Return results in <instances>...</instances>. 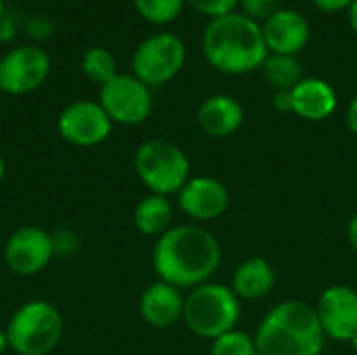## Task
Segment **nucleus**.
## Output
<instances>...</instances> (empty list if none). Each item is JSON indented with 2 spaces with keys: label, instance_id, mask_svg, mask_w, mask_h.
Masks as SVG:
<instances>
[{
  "label": "nucleus",
  "instance_id": "obj_1",
  "mask_svg": "<svg viewBox=\"0 0 357 355\" xmlns=\"http://www.w3.org/2000/svg\"><path fill=\"white\" fill-rule=\"evenodd\" d=\"M222 264L220 241L203 226L182 224L161 234L153 247V270L159 280L176 289H197Z\"/></svg>",
  "mask_w": 357,
  "mask_h": 355
},
{
  "label": "nucleus",
  "instance_id": "obj_2",
  "mask_svg": "<svg viewBox=\"0 0 357 355\" xmlns=\"http://www.w3.org/2000/svg\"><path fill=\"white\" fill-rule=\"evenodd\" d=\"M203 54L220 73L245 75L261 67L270 52L261 25L236 10L207 23L203 31Z\"/></svg>",
  "mask_w": 357,
  "mask_h": 355
},
{
  "label": "nucleus",
  "instance_id": "obj_3",
  "mask_svg": "<svg viewBox=\"0 0 357 355\" xmlns=\"http://www.w3.org/2000/svg\"><path fill=\"white\" fill-rule=\"evenodd\" d=\"M253 337L257 355H320L326 341L316 308L299 299L274 305Z\"/></svg>",
  "mask_w": 357,
  "mask_h": 355
},
{
  "label": "nucleus",
  "instance_id": "obj_4",
  "mask_svg": "<svg viewBox=\"0 0 357 355\" xmlns=\"http://www.w3.org/2000/svg\"><path fill=\"white\" fill-rule=\"evenodd\" d=\"M241 299L232 287L205 282L184 297V324L201 339L215 341L236 328L241 320Z\"/></svg>",
  "mask_w": 357,
  "mask_h": 355
},
{
  "label": "nucleus",
  "instance_id": "obj_5",
  "mask_svg": "<svg viewBox=\"0 0 357 355\" xmlns=\"http://www.w3.org/2000/svg\"><path fill=\"white\" fill-rule=\"evenodd\" d=\"M4 331L15 354L48 355L61 343L65 322L52 303L33 299L15 310Z\"/></svg>",
  "mask_w": 357,
  "mask_h": 355
},
{
  "label": "nucleus",
  "instance_id": "obj_6",
  "mask_svg": "<svg viewBox=\"0 0 357 355\" xmlns=\"http://www.w3.org/2000/svg\"><path fill=\"white\" fill-rule=\"evenodd\" d=\"M134 169L153 195L163 197L178 195L190 180V159L178 144L165 138L142 142L134 155Z\"/></svg>",
  "mask_w": 357,
  "mask_h": 355
},
{
  "label": "nucleus",
  "instance_id": "obj_7",
  "mask_svg": "<svg viewBox=\"0 0 357 355\" xmlns=\"http://www.w3.org/2000/svg\"><path fill=\"white\" fill-rule=\"evenodd\" d=\"M186 63V44L172 31H159L138 44L132 56L134 75L151 86L172 82Z\"/></svg>",
  "mask_w": 357,
  "mask_h": 355
},
{
  "label": "nucleus",
  "instance_id": "obj_8",
  "mask_svg": "<svg viewBox=\"0 0 357 355\" xmlns=\"http://www.w3.org/2000/svg\"><path fill=\"white\" fill-rule=\"evenodd\" d=\"M98 105L113 123L138 126L146 121L153 111V94L151 88L136 75L117 73L113 80L100 86Z\"/></svg>",
  "mask_w": 357,
  "mask_h": 355
},
{
  "label": "nucleus",
  "instance_id": "obj_9",
  "mask_svg": "<svg viewBox=\"0 0 357 355\" xmlns=\"http://www.w3.org/2000/svg\"><path fill=\"white\" fill-rule=\"evenodd\" d=\"M50 73V56L36 44L17 46L0 56V90L6 94H29L38 90Z\"/></svg>",
  "mask_w": 357,
  "mask_h": 355
},
{
  "label": "nucleus",
  "instance_id": "obj_10",
  "mask_svg": "<svg viewBox=\"0 0 357 355\" xmlns=\"http://www.w3.org/2000/svg\"><path fill=\"white\" fill-rule=\"evenodd\" d=\"M59 134L73 146H96L105 142L113 130L111 117L94 100H75L67 105L56 121Z\"/></svg>",
  "mask_w": 357,
  "mask_h": 355
},
{
  "label": "nucleus",
  "instance_id": "obj_11",
  "mask_svg": "<svg viewBox=\"0 0 357 355\" xmlns=\"http://www.w3.org/2000/svg\"><path fill=\"white\" fill-rule=\"evenodd\" d=\"M52 257V236L38 226H23L15 230L4 247V262L17 276L40 274Z\"/></svg>",
  "mask_w": 357,
  "mask_h": 355
},
{
  "label": "nucleus",
  "instance_id": "obj_12",
  "mask_svg": "<svg viewBox=\"0 0 357 355\" xmlns=\"http://www.w3.org/2000/svg\"><path fill=\"white\" fill-rule=\"evenodd\" d=\"M316 314L328 339L351 343V339L357 337V291L354 287H328L318 299Z\"/></svg>",
  "mask_w": 357,
  "mask_h": 355
},
{
  "label": "nucleus",
  "instance_id": "obj_13",
  "mask_svg": "<svg viewBox=\"0 0 357 355\" xmlns=\"http://www.w3.org/2000/svg\"><path fill=\"white\" fill-rule=\"evenodd\" d=\"M180 209L197 222H213L222 218L230 205V192L226 184L211 176L190 178L178 192Z\"/></svg>",
  "mask_w": 357,
  "mask_h": 355
},
{
  "label": "nucleus",
  "instance_id": "obj_14",
  "mask_svg": "<svg viewBox=\"0 0 357 355\" xmlns=\"http://www.w3.org/2000/svg\"><path fill=\"white\" fill-rule=\"evenodd\" d=\"M261 33L270 54L297 56L307 46L312 29L303 13L295 8H278L261 23Z\"/></svg>",
  "mask_w": 357,
  "mask_h": 355
},
{
  "label": "nucleus",
  "instance_id": "obj_15",
  "mask_svg": "<svg viewBox=\"0 0 357 355\" xmlns=\"http://www.w3.org/2000/svg\"><path fill=\"white\" fill-rule=\"evenodd\" d=\"M140 316L153 328H169L184 316V297L180 289L157 280L140 295Z\"/></svg>",
  "mask_w": 357,
  "mask_h": 355
},
{
  "label": "nucleus",
  "instance_id": "obj_16",
  "mask_svg": "<svg viewBox=\"0 0 357 355\" xmlns=\"http://www.w3.org/2000/svg\"><path fill=\"white\" fill-rule=\"evenodd\" d=\"M199 128L211 138H228L236 134L245 121L243 105L228 94H213L205 98L197 111Z\"/></svg>",
  "mask_w": 357,
  "mask_h": 355
},
{
  "label": "nucleus",
  "instance_id": "obj_17",
  "mask_svg": "<svg viewBox=\"0 0 357 355\" xmlns=\"http://www.w3.org/2000/svg\"><path fill=\"white\" fill-rule=\"evenodd\" d=\"M293 113L307 121H324L337 111L335 88L320 77H303L293 90Z\"/></svg>",
  "mask_w": 357,
  "mask_h": 355
},
{
  "label": "nucleus",
  "instance_id": "obj_18",
  "mask_svg": "<svg viewBox=\"0 0 357 355\" xmlns=\"http://www.w3.org/2000/svg\"><path fill=\"white\" fill-rule=\"evenodd\" d=\"M276 285V270L266 257H249L232 274V291L238 299L257 301L272 293Z\"/></svg>",
  "mask_w": 357,
  "mask_h": 355
},
{
  "label": "nucleus",
  "instance_id": "obj_19",
  "mask_svg": "<svg viewBox=\"0 0 357 355\" xmlns=\"http://www.w3.org/2000/svg\"><path fill=\"white\" fill-rule=\"evenodd\" d=\"M174 207L163 195H146L134 207V226L144 236H161L172 228Z\"/></svg>",
  "mask_w": 357,
  "mask_h": 355
},
{
  "label": "nucleus",
  "instance_id": "obj_20",
  "mask_svg": "<svg viewBox=\"0 0 357 355\" xmlns=\"http://www.w3.org/2000/svg\"><path fill=\"white\" fill-rule=\"evenodd\" d=\"M264 77L268 86L278 92V90H293L301 80H303V69L301 63L295 56H284V54H268V59L261 65Z\"/></svg>",
  "mask_w": 357,
  "mask_h": 355
},
{
  "label": "nucleus",
  "instance_id": "obj_21",
  "mask_svg": "<svg viewBox=\"0 0 357 355\" xmlns=\"http://www.w3.org/2000/svg\"><path fill=\"white\" fill-rule=\"evenodd\" d=\"M82 71L84 75L94 82V84H107L109 80H113L117 75V63L115 56L100 46L88 48L82 56Z\"/></svg>",
  "mask_w": 357,
  "mask_h": 355
},
{
  "label": "nucleus",
  "instance_id": "obj_22",
  "mask_svg": "<svg viewBox=\"0 0 357 355\" xmlns=\"http://www.w3.org/2000/svg\"><path fill=\"white\" fill-rule=\"evenodd\" d=\"M134 8L138 15L155 25H165L172 23L174 19L180 17L186 0H132Z\"/></svg>",
  "mask_w": 357,
  "mask_h": 355
},
{
  "label": "nucleus",
  "instance_id": "obj_23",
  "mask_svg": "<svg viewBox=\"0 0 357 355\" xmlns=\"http://www.w3.org/2000/svg\"><path fill=\"white\" fill-rule=\"evenodd\" d=\"M211 355H257L255 337L234 328L211 343Z\"/></svg>",
  "mask_w": 357,
  "mask_h": 355
},
{
  "label": "nucleus",
  "instance_id": "obj_24",
  "mask_svg": "<svg viewBox=\"0 0 357 355\" xmlns=\"http://www.w3.org/2000/svg\"><path fill=\"white\" fill-rule=\"evenodd\" d=\"M190 4L192 10H197L199 15H205L209 19H218L230 13H236L238 8V0H186Z\"/></svg>",
  "mask_w": 357,
  "mask_h": 355
},
{
  "label": "nucleus",
  "instance_id": "obj_25",
  "mask_svg": "<svg viewBox=\"0 0 357 355\" xmlns=\"http://www.w3.org/2000/svg\"><path fill=\"white\" fill-rule=\"evenodd\" d=\"M238 6L243 8V15L259 23L278 10V0H238Z\"/></svg>",
  "mask_w": 357,
  "mask_h": 355
},
{
  "label": "nucleus",
  "instance_id": "obj_26",
  "mask_svg": "<svg viewBox=\"0 0 357 355\" xmlns=\"http://www.w3.org/2000/svg\"><path fill=\"white\" fill-rule=\"evenodd\" d=\"M52 236V249L54 255H73L79 247V239L71 230H56Z\"/></svg>",
  "mask_w": 357,
  "mask_h": 355
},
{
  "label": "nucleus",
  "instance_id": "obj_27",
  "mask_svg": "<svg viewBox=\"0 0 357 355\" xmlns=\"http://www.w3.org/2000/svg\"><path fill=\"white\" fill-rule=\"evenodd\" d=\"M27 33L33 40H44L52 33V23L44 17H33L27 21Z\"/></svg>",
  "mask_w": 357,
  "mask_h": 355
},
{
  "label": "nucleus",
  "instance_id": "obj_28",
  "mask_svg": "<svg viewBox=\"0 0 357 355\" xmlns=\"http://www.w3.org/2000/svg\"><path fill=\"white\" fill-rule=\"evenodd\" d=\"M312 4H314L318 10L333 15V13L349 10V8H351V4H354V0H312Z\"/></svg>",
  "mask_w": 357,
  "mask_h": 355
},
{
  "label": "nucleus",
  "instance_id": "obj_29",
  "mask_svg": "<svg viewBox=\"0 0 357 355\" xmlns=\"http://www.w3.org/2000/svg\"><path fill=\"white\" fill-rule=\"evenodd\" d=\"M272 107L280 113H293V94L291 90H278L272 96Z\"/></svg>",
  "mask_w": 357,
  "mask_h": 355
},
{
  "label": "nucleus",
  "instance_id": "obj_30",
  "mask_svg": "<svg viewBox=\"0 0 357 355\" xmlns=\"http://www.w3.org/2000/svg\"><path fill=\"white\" fill-rule=\"evenodd\" d=\"M345 121H347V128L357 136V94L351 98V103L347 105V111H345Z\"/></svg>",
  "mask_w": 357,
  "mask_h": 355
},
{
  "label": "nucleus",
  "instance_id": "obj_31",
  "mask_svg": "<svg viewBox=\"0 0 357 355\" xmlns=\"http://www.w3.org/2000/svg\"><path fill=\"white\" fill-rule=\"evenodd\" d=\"M15 36V23L8 17H0V42H8Z\"/></svg>",
  "mask_w": 357,
  "mask_h": 355
},
{
  "label": "nucleus",
  "instance_id": "obj_32",
  "mask_svg": "<svg viewBox=\"0 0 357 355\" xmlns=\"http://www.w3.org/2000/svg\"><path fill=\"white\" fill-rule=\"evenodd\" d=\"M347 241H349L351 249L357 253V213L351 216V220L347 224Z\"/></svg>",
  "mask_w": 357,
  "mask_h": 355
},
{
  "label": "nucleus",
  "instance_id": "obj_33",
  "mask_svg": "<svg viewBox=\"0 0 357 355\" xmlns=\"http://www.w3.org/2000/svg\"><path fill=\"white\" fill-rule=\"evenodd\" d=\"M347 13H349V25H351V29L357 33V0H354L351 8Z\"/></svg>",
  "mask_w": 357,
  "mask_h": 355
},
{
  "label": "nucleus",
  "instance_id": "obj_34",
  "mask_svg": "<svg viewBox=\"0 0 357 355\" xmlns=\"http://www.w3.org/2000/svg\"><path fill=\"white\" fill-rule=\"evenodd\" d=\"M8 349V339H6V331L0 328V355L4 354Z\"/></svg>",
  "mask_w": 357,
  "mask_h": 355
},
{
  "label": "nucleus",
  "instance_id": "obj_35",
  "mask_svg": "<svg viewBox=\"0 0 357 355\" xmlns=\"http://www.w3.org/2000/svg\"><path fill=\"white\" fill-rule=\"evenodd\" d=\"M4 174H6V165H4V159H2V155H0V182L4 180Z\"/></svg>",
  "mask_w": 357,
  "mask_h": 355
},
{
  "label": "nucleus",
  "instance_id": "obj_36",
  "mask_svg": "<svg viewBox=\"0 0 357 355\" xmlns=\"http://www.w3.org/2000/svg\"><path fill=\"white\" fill-rule=\"evenodd\" d=\"M349 345H351V347H354V349L357 352V337H354V339H351V343H349Z\"/></svg>",
  "mask_w": 357,
  "mask_h": 355
},
{
  "label": "nucleus",
  "instance_id": "obj_37",
  "mask_svg": "<svg viewBox=\"0 0 357 355\" xmlns=\"http://www.w3.org/2000/svg\"><path fill=\"white\" fill-rule=\"evenodd\" d=\"M2 6H4V4H2V0H0V17H2Z\"/></svg>",
  "mask_w": 357,
  "mask_h": 355
}]
</instances>
